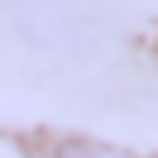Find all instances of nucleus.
Masks as SVG:
<instances>
[{
  "label": "nucleus",
  "mask_w": 158,
  "mask_h": 158,
  "mask_svg": "<svg viewBox=\"0 0 158 158\" xmlns=\"http://www.w3.org/2000/svg\"><path fill=\"white\" fill-rule=\"evenodd\" d=\"M5 19L39 53L86 58L106 43V19L91 0H5Z\"/></svg>",
  "instance_id": "1"
},
{
  "label": "nucleus",
  "mask_w": 158,
  "mask_h": 158,
  "mask_svg": "<svg viewBox=\"0 0 158 158\" xmlns=\"http://www.w3.org/2000/svg\"><path fill=\"white\" fill-rule=\"evenodd\" d=\"M43 158H153V153H134V148L106 144V139H91V134H58L43 144Z\"/></svg>",
  "instance_id": "2"
}]
</instances>
